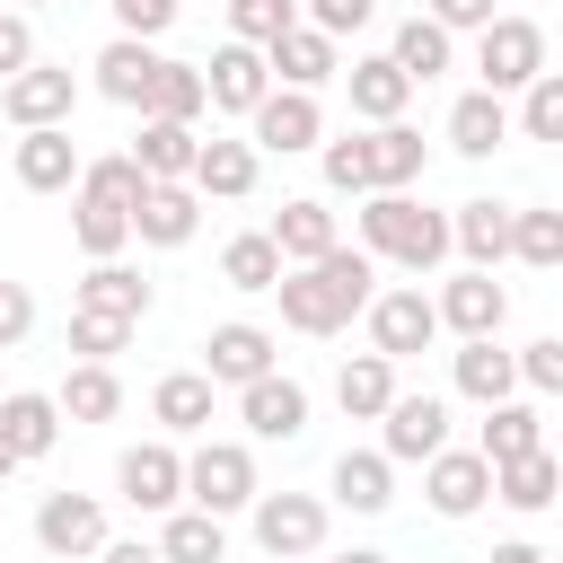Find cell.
Wrapping results in <instances>:
<instances>
[{"instance_id": "obj_1", "label": "cell", "mask_w": 563, "mask_h": 563, "mask_svg": "<svg viewBox=\"0 0 563 563\" xmlns=\"http://www.w3.org/2000/svg\"><path fill=\"white\" fill-rule=\"evenodd\" d=\"M369 282H378V255H361V246H325L317 264L282 273L273 299H282V325H299V334H343V325L369 308Z\"/></svg>"}, {"instance_id": "obj_2", "label": "cell", "mask_w": 563, "mask_h": 563, "mask_svg": "<svg viewBox=\"0 0 563 563\" xmlns=\"http://www.w3.org/2000/svg\"><path fill=\"white\" fill-rule=\"evenodd\" d=\"M361 255H387V264H405V273H431L440 255H449V220L440 211H422L413 194H361Z\"/></svg>"}, {"instance_id": "obj_3", "label": "cell", "mask_w": 563, "mask_h": 563, "mask_svg": "<svg viewBox=\"0 0 563 563\" xmlns=\"http://www.w3.org/2000/svg\"><path fill=\"white\" fill-rule=\"evenodd\" d=\"M264 484H255V449L246 440H202L194 457H185V501L194 510H211V519H229V510H246Z\"/></svg>"}, {"instance_id": "obj_4", "label": "cell", "mask_w": 563, "mask_h": 563, "mask_svg": "<svg viewBox=\"0 0 563 563\" xmlns=\"http://www.w3.org/2000/svg\"><path fill=\"white\" fill-rule=\"evenodd\" d=\"M475 70H484V97H519L545 70V26L537 18H493L475 35Z\"/></svg>"}, {"instance_id": "obj_5", "label": "cell", "mask_w": 563, "mask_h": 563, "mask_svg": "<svg viewBox=\"0 0 563 563\" xmlns=\"http://www.w3.org/2000/svg\"><path fill=\"white\" fill-rule=\"evenodd\" d=\"M369 352L378 361H413L440 343V317H431V290H369Z\"/></svg>"}, {"instance_id": "obj_6", "label": "cell", "mask_w": 563, "mask_h": 563, "mask_svg": "<svg viewBox=\"0 0 563 563\" xmlns=\"http://www.w3.org/2000/svg\"><path fill=\"white\" fill-rule=\"evenodd\" d=\"M70 106H79V70H62V62H26L18 79H0V114H9L18 132L70 123Z\"/></svg>"}, {"instance_id": "obj_7", "label": "cell", "mask_w": 563, "mask_h": 563, "mask_svg": "<svg viewBox=\"0 0 563 563\" xmlns=\"http://www.w3.org/2000/svg\"><path fill=\"white\" fill-rule=\"evenodd\" d=\"M440 449H449V405L396 387V405L378 413V457H387V466H422V457H440Z\"/></svg>"}, {"instance_id": "obj_8", "label": "cell", "mask_w": 563, "mask_h": 563, "mask_svg": "<svg viewBox=\"0 0 563 563\" xmlns=\"http://www.w3.org/2000/svg\"><path fill=\"white\" fill-rule=\"evenodd\" d=\"M246 510H255V545H264L273 563L325 545V501H317V493H255Z\"/></svg>"}, {"instance_id": "obj_9", "label": "cell", "mask_w": 563, "mask_h": 563, "mask_svg": "<svg viewBox=\"0 0 563 563\" xmlns=\"http://www.w3.org/2000/svg\"><path fill=\"white\" fill-rule=\"evenodd\" d=\"M35 545H44L53 563L97 554V545H106V501H97V493H44V501H35Z\"/></svg>"}, {"instance_id": "obj_10", "label": "cell", "mask_w": 563, "mask_h": 563, "mask_svg": "<svg viewBox=\"0 0 563 563\" xmlns=\"http://www.w3.org/2000/svg\"><path fill=\"white\" fill-rule=\"evenodd\" d=\"M246 123H255V141H246V150H273V158H290V150H317V141H325V106H317V97H299V88H264V106H255Z\"/></svg>"}, {"instance_id": "obj_11", "label": "cell", "mask_w": 563, "mask_h": 563, "mask_svg": "<svg viewBox=\"0 0 563 563\" xmlns=\"http://www.w3.org/2000/svg\"><path fill=\"white\" fill-rule=\"evenodd\" d=\"M114 493H123L132 510H176V501H185V457H176L167 440H141V449L114 457Z\"/></svg>"}, {"instance_id": "obj_12", "label": "cell", "mask_w": 563, "mask_h": 563, "mask_svg": "<svg viewBox=\"0 0 563 563\" xmlns=\"http://www.w3.org/2000/svg\"><path fill=\"white\" fill-rule=\"evenodd\" d=\"M431 317H440L457 343H484V334H501V317H510V290H501L493 273H457V282L431 299Z\"/></svg>"}, {"instance_id": "obj_13", "label": "cell", "mask_w": 563, "mask_h": 563, "mask_svg": "<svg viewBox=\"0 0 563 563\" xmlns=\"http://www.w3.org/2000/svg\"><path fill=\"white\" fill-rule=\"evenodd\" d=\"M264 369H273V334H264V325L229 317V325L202 334V378H211V387H255Z\"/></svg>"}, {"instance_id": "obj_14", "label": "cell", "mask_w": 563, "mask_h": 563, "mask_svg": "<svg viewBox=\"0 0 563 563\" xmlns=\"http://www.w3.org/2000/svg\"><path fill=\"white\" fill-rule=\"evenodd\" d=\"M422 493H431L440 519H475L493 501V466L475 449H440V457H422Z\"/></svg>"}, {"instance_id": "obj_15", "label": "cell", "mask_w": 563, "mask_h": 563, "mask_svg": "<svg viewBox=\"0 0 563 563\" xmlns=\"http://www.w3.org/2000/svg\"><path fill=\"white\" fill-rule=\"evenodd\" d=\"M238 422H246L255 440H299V431H308V387L282 378V369H264L255 387H238Z\"/></svg>"}, {"instance_id": "obj_16", "label": "cell", "mask_w": 563, "mask_h": 563, "mask_svg": "<svg viewBox=\"0 0 563 563\" xmlns=\"http://www.w3.org/2000/svg\"><path fill=\"white\" fill-rule=\"evenodd\" d=\"M264 88H273V70H264V53H255V44H220V53L202 62V97H211L220 114H255V106H264Z\"/></svg>"}, {"instance_id": "obj_17", "label": "cell", "mask_w": 563, "mask_h": 563, "mask_svg": "<svg viewBox=\"0 0 563 563\" xmlns=\"http://www.w3.org/2000/svg\"><path fill=\"white\" fill-rule=\"evenodd\" d=\"M264 238H273V255H282V264H317L325 246H343V229H334V211H325L317 194H290V202L273 211V229H264Z\"/></svg>"}, {"instance_id": "obj_18", "label": "cell", "mask_w": 563, "mask_h": 563, "mask_svg": "<svg viewBox=\"0 0 563 563\" xmlns=\"http://www.w3.org/2000/svg\"><path fill=\"white\" fill-rule=\"evenodd\" d=\"M334 79L352 88V114H361V123H405V106H413V79H405L387 53H369V62L334 70Z\"/></svg>"}, {"instance_id": "obj_19", "label": "cell", "mask_w": 563, "mask_h": 563, "mask_svg": "<svg viewBox=\"0 0 563 563\" xmlns=\"http://www.w3.org/2000/svg\"><path fill=\"white\" fill-rule=\"evenodd\" d=\"M70 176H79V141H70V123L18 132V185H26V194H70Z\"/></svg>"}, {"instance_id": "obj_20", "label": "cell", "mask_w": 563, "mask_h": 563, "mask_svg": "<svg viewBox=\"0 0 563 563\" xmlns=\"http://www.w3.org/2000/svg\"><path fill=\"white\" fill-rule=\"evenodd\" d=\"M449 246L466 255V273H493L510 255V202H493V194L484 202H457L449 211Z\"/></svg>"}, {"instance_id": "obj_21", "label": "cell", "mask_w": 563, "mask_h": 563, "mask_svg": "<svg viewBox=\"0 0 563 563\" xmlns=\"http://www.w3.org/2000/svg\"><path fill=\"white\" fill-rule=\"evenodd\" d=\"M264 70H282V88H299V97H317V88H325V79H334L343 62H334V44H325V35H317V26L299 18V26L282 35V44H264Z\"/></svg>"}, {"instance_id": "obj_22", "label": "cell", "mask_w": 563, "mask_h": 563, "mask_svg": "<svg viewBox=\"0 0 563 563\" xmlns=\"http://www.w3.org/2000/svg\"><path fill=\"white\" fill-rule=\"evenodd\" d=\"M194 150H202L194 123H150V114H141V141H132L123 158H132L150 185H185V176H194Z\"/></svg>"}, {"instance_id": "obj_23", "label": "cell", "mask_w": 563, "mask_h": 563, "mask_svg": "<svg viewBox=\"0 0 563 563\" xmlns=\"http://www.w3.org/2000/svg\"><path fill=\"white\" fill-rule=\"evenodd\" d=\"M194 229H202V194L194 185H150L141 211H132V238L141 246H185Z\"/></svg>"}, {"instance_id": "obj_24", "label": "cell", "mask_w": 563, "mask_h": 563, "mask_svg": "<svg viewBox=\"0 0 563 563\" xmlns=\"http://www.w3.org/2000/svg\"><path fill=\"white\" fill-rule=\"evenodd\" d=\"M79 308H88V317H114V325H141V317H150V282H141L123 255H106V264H88Z\"/></svg>"}, {"instance_id": "obj_25", "label": "cell", "mask_w": 563, "mask_h": 563, "mask_svg": "<svg viewBox=\"0 0 563 563\" xmlns=\"http://www.w3.org/2000/svg\"><path fill=\"white\" fill-rule=\"evenodd\" d=\"M528 449H545V413H537V405H519V396H501V405H484V431H475V457H484V466H510V457H528Z\"/></svg>"}, {"instance_id": "obj_26", "label": "cell", "mask_w": 563, "mask_h": 563, "mask_svg": "<svg viewBox=\"0 0 563 563\" xmlns=\"http://www.w3.org/2000/svg\"><path fill=\"white\" fill-rule=\"evenodd\" d=\"M88 70H97V97H114V106H132V114H141V97H150V79H158V53H150L141 35H114Z\"/></svg>"}, {"instance_id": "obj_27", "label": "cell", "mask_w": 563, "mask_h": 563, "mask_svg": "<svg viewBox=\"0 0 563 563\" xmlns=\"http://www.w3.org/2000/svg\"><path fill=\"white\" fill-rule=\"evenodd\" d=\"M185 185H194L202 202H238V194H255V150L211 132V141L194 150V176H185Z\"/></svg>"}, {"instance_id": "obj_28", "label": "cell", "mask_w": 563, "mask_h": 563, "mask_svg": "<svg viewBox=\"0 0 563 563\" xmlns=\"http://www.w3.org/2000/svg\"><path fill=\"white\" fill-rule=\"evenodd\" d=\"M0 440H9V457H18V466H26V457H44V449L62 440V405H53V396H35V387L0 396Z\"/></svg>"}, {"instance_id": "obj_29", "label": "cell", "mask_w": 563, "mask_h": 563, "mask_svg": "<svg viewBox=\"0 0 563 563\" xmlns=\"http://www.w3.org/2000/svg\"><path fill=\"white\" fill-rule=\"evenodd\" d=\"M501 141H510V106L484 97V88H466V97L449 106V150H457V158H493Z\"/></svg>"}, {"instance_id": "obj_30", "label": "cell", "mask_w": 563, "mask_h": 563, "mask_svg": "<svg viewBox=\"0 0 563 563\" xmlns=\"http://www.w3.org/2000/svg\"><path fill=\"white\" fill-rule=\"evenodd\" d=\"M361 141H369V194H405V185L422 176V158H431L413 123H378V132H361Z\"/></svg>"}, {"instance_id": "obj_31", "label": "cell", "mask_w": 563, "mask_h": 563, "mask_svg": "<svg viewBox=\"0 0 563 563\" xmlns=\"http://www.w3.org/2000/svg\"><path fill=\"white\" fill-rule=\"evenodd\" d=\"M449 378H457V396H466V405H501V396L519 387V369H510V352H501L493 334H484V343H457Z\"/></svg>"}, {"instance_id": "obj_32", "label": "cell", "mask_w": 563, "mask_h": 563, "mask_svg": "<svg viewBox=\"0 0 563 563\" xmlns=\"http://www.w3.org/2000/svg\"><path fill=\"white\" fill-rule=\"evenodd\" d=\"M334 501L361 510V519L387 510V501H396V466H387L378 449H343V457H334Z\"/></svg>"}, {"instance_id": "obj_33", "label": "cell", "mask_w": 563, "mask_h": 563, "mask_svg": "<svg viewBox=\"0 0 563 563\" xmlns=\"http://www.w3.org/2000/svg\"><path fill=\"white\" fill-rule=\"evenodd\" d=\"M334 405H343L352 422H378V413L396 405V361H378V352L343 361V378H334Z\"/></svg>"}, {"instance_id": "obj_34", "label": "cell", "mask_w": 563, "mask_h": 563, "mask_svg": "<svg viewBox=\"0 0 563 563\" xmlns=\"http://www.w3.org/2000/svg\"><path fill=\"white\" fill-rule=\"evenodd\" d=\"M53 405H62V422H114V413H123V378H114L106 361H79Z\"/></svg>"}, {"instance_id": "obj_35", "label": "cell", "mask_w": 563, "mask_h": 563, "mask_svg": "<svg viewBox=\"0 0 563 563\" xmlns=\"http://www.w3.org/2000/svg\"><path fill=\"white\" fill-rule=\"evenodd\" d=\"M554 493H563V466H554L545 449H528V457L493 466V501H501V510H545Z\"/></svg>"}, {"instance_id": "obj_36", "label": "cell", "mask_w": 563, "mask_h": 563, "mask_svg": "<svg viewBox=\"0 0 563 563\" xmlns=\"http://www.w3.org/2000/svg\"><path fill=\"white\" fill-rule=\"evenodd\" d=\"M202 70L194 62H158V79H150V97H141V114L150 123H202Z\"/></svg>"}, {"instance_id": "obj_37", "label": "cell", "mask_w": 563, "mask_h": 563, "mask_svg": "<svg viewBox=\"0 0 563 563\" xmlns=\"http://www.w3.org/2000/svg\"><path fill=\"white\" fill-rule=\"evenodd\" d=\"M141 194H150V176L132 167V158H79V202H97V211H141Z\"/></svg>"}, {"instance_id": "obj_38", "label": "cell", "mask_w": 563, "mask_h": 563, "mask_svg": "<svg viewBox=\"0 0 563 563\" xmlns=\"http://www.w3.org/2000/svg\"><path fill=\"white\" fill-rule=\"evenodd\" d=\"M150 413H158L176 440L202 431V422H211V378H202V369H167V378L150 387Z\"/></svg>"}, {"instance_id": "obj_39", "label": "cell", "mask_w": 563, "mask_h": 563, "mask_svg": "<svg viewBox=\"0 0 563 563\" xmlns=\"http://www.w3.org/2000/svg\"><path fill=\"white\" fill-rule=\"evenodd\" d=\"M449 53H457V44H449V35H440V26L422 18V9H413V18L396 26V44H387V62H396V70L413 79V88H422V79H440V70H449Z\"/></svg>"}, {"instance_id": "obj_40", "label": "cell", "mask_w": 563, "mask_h": 563, "mask_svg": "<svg viewBox=\"0 0 563 563\" xmlns=\"http://www.w3.org/2000/svg\"><path fill=\"white\" fill-rule=\"evenodd\" d=\"M220 554H229V537H220L211 510H167V528H158V563H220Z\"/></svg>"}, {"instance_id": "obj_41", "label": "cell", "mask_w": 563, "mask_h": 563, "mask_svg": "<svg viewBox=\"0 0 563 563\" xmlns=\"http://www.w3.org/2000/svg\"><path fill=\"white\" fill-rule=\"evenodd\" d=\"M282 273H290V264L273 255V238H264V229H246V238H229V246H220V282H229V290H273Z\"/></svg>"}, {"instance_id": "obj_42", "label": "cell", "mask_w": 563, "mask_h": 563, "mask_svg": "<svg viewBox=\"0 0 563 563\" xmlns=\"http://www.w3.org/2000/svg\"><path fill=\"white\" fill-rule=\"evenodd\" d=\"M510 255L537 264V273H554L563 264V211H510Z\"/></svg>"}, {"instance_id": "obj_43", "label": "cell", "mask_w": 563, "mask_h": 563, "mask_svg": "<svg viewBox=\"0 0 563 563\" xmlns=\"http://www.w3.org/2000/svg\"><path fill=\"white\" fill-rule=\"evenodd\" d=\"M290 26H299L290 0H229V44H255V53H264V44H282Z\"/></svg>"}, {"instance_id": "obj_44", "label": "cell", "mask_w": 563, "mask_h": 563, "mask_svg": "<svg viewBox=\"0 0 563 563\" xmlns=\"http://www.w3.org/2000/svg\"><path fill=\"white\" fill-rule=\"evenodd\" d=\"M519 132L528 141H563V70H537L519 88Z\"/></svg>"}, {"instance_id": "obj_45", "label": "cell", "mask_w": 563, "mask_h": 563, "mask_svg": "<svg viewBox=\"0 0 563 563\" xmlns=\"http://www.w3.org/2000/svg\"><path fill=\"white\" fill-rule=\"evenodd\" d=\"M70 238L88 246V264H106V255L132 246V220L123 211H97V202H70Z\"/></svg>"}, {"instance_id": "obj_46", "label": "cell", "mask_w": 563, "mask_h": 563, "mask_svg": "<svg viewBox=\"0 0 563 563\" xmlns=\"http://www.w3.org/2000/svg\"><path fill=\"white\" fill-rule=\"evenodd\" d=\"M317 158H325V185H334V194H352V202L369 194V141H361V132H343V141H317Z\"/></svg>"}, {"instance_id": "obj_47", "label": "cell", "mask_w": 563, "mask_h": 563, "mask_svg": "<svg viewBox=\"0 0 563 563\" xmlns=\"http://www.w3.org/2000/svg\"><path fill=\"white\" fill-rule=\"evenodd\" d=\"M132 343V325H114V317H88V308H70V352L79 361H106L114 369V352Z\"/></svg>"}, {"instance_id": "obj_48", "label": "cell", "mask_w": 563, "mask_h": 563, "mask_svg": "<svg viewBox=\"0 0 563 563\" xmlns=\"http://www.w3.org/2000/svg\"><path fill=\"white\" fill-rule=\"evenodd\" d=\"M510 369H519V387L554 396V387H563V343H554V334H537L528 352H510Z\"/></svg>"}, {"instance_id": "obj_49", "label": "cell", "mask_w": 563, "mask_h": 563, "mask_svg": "<svg viewBox=\"0 0 563 563\" xmlns=\"http://www.w3.org/2000/svg\"><path fill=\"white\" fill-rule=\"evenodd\" d=\"M369 18H378V0H308V26H317L325 44H334V35H361Z\"/></svg>"}, {"instance_id": "obj_50", "label": "cell", "mask_w": 563, "mask_h": 563, "mask_svg": "<svg viewBox=\"0 0 563 563\" xmlns=\"http://www.w3.org/2000/svg\"><path fill=\"white\" fill-rule=\"evenodd\" d=\"M422 18H431V26H440V35H449V44H457V35H484V26H493V18H501V9H493V0H431V9H422Z\"/></svg>"}, {"instance_id": "obj_51", "label": "cell", "mask_w": 563, "mask_h": 563, "mask_svg": "<svg viewBox=\"0 0 563 563\" xmlns=\"http://www.w3.org/2000/svg\"><path fill=\"white\" fill-rule=\"evenodd\" d=\"M106 9H114V26H123V35H141V44L176 26V0H106Z\"/></svg>"}, {"instance_id": "obj_52", "label": "cell", "mask_w": 563, "mask_h": 563, "mask_svg": "<svg viewBox=\"0 0 563 563\" xmlns=\"http://www.w3.org/2000/svg\"><path fill=\"white\" fill-rule=\"evenodd\" d=\"M26 334H35V290L26 282H0V352L26 343Z\"/></svg>"}, {"instance_id": "obj_53", "label": "cell", "mask_w": 563, "mask_h": 563, "mask_svg": "<svg viewBox=\"0 0 563 563\" xmlns=\"http://www.w3.org/2000/svg\"><path fill=\"white\" fill-rule=\"evenodd\" d=\"M26 62H35V26H26L18 9H0V79H18Z\"/></svg>"}, {"instance_id": "obj_54", "label": "cell", "mask_w": 563, "mask_h": 563, "mask_svg": "<svg viewBox=\"0 0 563 563\" xmlns=\"http://www.w3.org/2000/svg\"><path fill=\"white\" fill-rule=\"evenodd\" d=\"M97 563H158V545H141V537H123V545H114V537H106V545H97Z\"/></svg>"}, {"instance_id": "obj_55", "label": "cell", "mask_w": 563, "mask_h": 563, "mask_svg": "<svg viewBox=\"0 0 563 563\" xmlns=\"http://www.w3.org/2000/svg\"><path fill=\"white\" fill-rule=\"evenodd\" d=\"M493 563H554L545 545H528V537H510V545H493Z\"/></svg>"}, {"instance_id": "obj_56", "label": "cell", "mask_w": 563, "mask_h": 563, "mask_svg": "<svg viewBox=\"0 0 563 563\" xmlns=\"http://www.w3.org/2000/svg\"><path fill=\"white\" fill-rule=\"evenodd\" d=\"M334 563H387V554H378V545H352V554H334Z\"/></svg>"}, {"instance_id": "obj_57", "label": "cell", "mask_w": 563, "mask_h": 563, "mask_svg": "<svg viewBox=\"0 0 563 563\" xmlns=\"http://www.w3.org/2000/svg\"><path fill=\"white\" fill-rule=\"evenodd\" d=\"M9 475H18V457H9V440H0V484H9Z\"/></svg>"}, {"instance_id": "obj_58", "label": "cell", "mask_w": 563, "mask_h": 563, "mask_svg": "<svg viewBox=\"0 0 563 563\" xmlns=\"http://www.w3.org/2000/svg\"><path fill=\"white\" fill-rule=\"evenodd\" d=\"M290 563H308V554H290Z\"/></svg>"}]
</instances>
